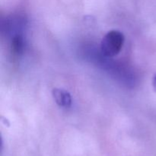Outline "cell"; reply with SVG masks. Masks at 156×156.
Listing matches in <instances>:
<instances>
[{
  "label": "cell",
  "mask_w": 156,
  "mask_h": 156,
  "mask_svg": "<svg viewBox=\"0 0 156 156\" xmlns=\"http://www.w3.org/2000/svg\"><path fill=\"white\" fill-rule=\"evenodd\" d=\"M123 34L118 30H111L103 37L101 42V51L107 57H114L120 53L124 44Z\"/></svg>",
  "instance_id": "cell-1"
},
{
  "label": "cell",
  "mask_w": 156,
  "mask_h": 156,
  "mask_svg": "<svg viewBox=\"0 0 156 156\" xmlns=\"http://www.w3.org/2000/svg\"><path fill=\"white\" fill-rule=\"evenodd\" d=\"M52 95L56 105H59V107L65 108H69L71 107L73 100L70 93L66 90L55 88L52 91Z\"/></svg>",
  "instance_id": "cell-2"
},
{
  "label": "cell",
  "mask_w": 156,
  "mask_h": 156,
  "mask_svg": "<svg viewBox=\"0 0 156 156\" xmlns=\"http://www.w3.org/2000/svg\"><path fill=\"white\" fill-rule=\"evenodd\" d=\"M12 47L15 53H20L22 52L23 48H24V40H23L22 36L16 35L12 39Z\"/></svg>",
  "instance_id": "cell-3"
},
{
  "label": "cell",
  "mask_w": 156,
  "mask_h": 156,
  "mask_svg": "<svg viewBox=\"0 0 156 156\" xmlns=\"http://www.w3.org/2000/svg\"><path fill=\"white\" fill-rule=\"evenodd\" d=\"M152 88H153V90L155 92H156V73L154 75L153 78H152Z\"/></svg>",
  "instance_id": "cell-4"
}]
</instances>
